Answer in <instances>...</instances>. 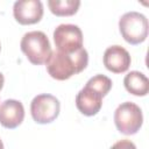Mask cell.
<instances>
[{
  "label": "cell",
  "instance_id": "obj_3",
  "mask_svg": "<svg viewBox=\"0 0 149 149\" xmlns=\"http://www.w3.org/2000/svg\"><path fill=\"white\" fill-rule=\"evenodd\" d=\"M148 20L139 12L125 13L119 20V29L126 42L129 44H140L148 36Z\"/></svg>",
  "mask_w": 149,
  "mask_h": 149
},
{
  "label": "cell",
  "instance_id": "obj_7",
  "mask_svg": "<svg viewBox=\"0 0 149 149\" xmlns=\"http://www.w3.org/2000/svg\"><path fill=\"white\" fill-rule=\"evenodd\" d=\"M14 19L20 24H34L43 16V3L40 0H19L13 6Z\"/></svg>",
  "mask_w": 149,
  "mask_h": 149
},
{
  "label": "cell",
  "instance_id": "obj_8",
  "mask_svg": "<svg viewBox=\"0 0 149 149\" xmlns=\"http://www.w3.org/2000/svg\"><path fill=\"white\" fill-rule=\"evenodd\" d=\"M104 65L113 73H122L129 69L132 58L129 52L121 45L108 47L104 52Z\"/></svg>",
  "mask_w": 149,
  "mask_h": 149
},
{
  "label": "cell",
  "instance_id": "obj_13",
  "mask_svg": "<svg viewBox=\"0 0 149 149\" xmlns=\"http://www.w3.org/2000/svg\"><path fill=\"white\" fill-rule=\"evenodd\" d=\"M85 86L95 90V91L99 92L102 97H105V95L109 92V90L112 88V80H111L107 76L97 74V76L90 78Z\"/></svg>",
  "mask_w": 149,
  "mask_h": 149
},
{
  "label": "cell",
  "instance_id": "obj_14",
  "mask_svg": "<svg viewBox=\"0 0 149 149\" xmlns=\"http://www.w3.org/2000/svg\"><path fill=\"white\" fill-rule=\"evenodd\" d=\"M111 149H136V146L130 140H120L115 142Z\"/></svg>",
  "mask_w": 149,
  "mask_h": 149
},
{
  "label": "cell",
  "instance_id": "obj_15",
  "mask_svg": "<svg viewBox=\"0 0 149 149\" xmlns=\"http://www.w3.org/2000/svg\"><path fill=\"white\" fill-rule=\"evenodd\" d=\"M3 83H5V78H3V74L0 72V91L3 87Z\"/></svg>",
  "mask_w": 149,
  "mask_h": 149
},
{
  "label": "cell",
  "instance_id": "obj_17",
  "mask_svg": "<svg viewBox=\"0 0 149 149\" xmlns=\"http://www.w3.org/2000/svg\"><path fill=\"white\" fill-rule=\"evenodd\" d=\"M0 49H1V45H0Z\"/></svg>",
  "mask_w": 149,
  "mask_h": 149
},
{
  "label": "cell",
  "instance_id": "obj_5",
  "mask_svg": "<svg viewBox=\"0 0 149 149\" xmlns=\"http://www.w3.org/2000/svg\"><path fill=\"white\" fill-rule=\"evenodd\" d=\"M61 104L58 99L51 94H38L30 104V113L35 122L40 125L50 123L59 114Z\"/></svg>",
  "mask_w": 149,
  "mask_h": 149
},
{
  "label": "cell",
  "instance_id": "obj_16",
  "mask_svg": "<svg viewBox=\"0 0 149 149\" xmlns=\"http://www.w3.org/2000/svg\"><path fill=\"white\" fill-rule=\"evenodd\" d=\"M0 149H3V143L1 141V139H0Z\"/></svg>",
  "mask_w": 149,
  "mask_h": 149
},
{
  "label": "cell",
  "instance_id": "obj_6",
  "mask_svg": "<svg viewBox=\"0 0 149 149\" xmlns=\"http://www.w3.org/2000/svg\"><path fill=\"white\" fill-rule=\"evenodd\" d=\"M54 41L56 50L72 54L83 48V33L76 24L63 23L54 30Z\"/></svg>",
  "mask_w": 149,
  "mask_h": 149
},
{
  "label": "cell",
  "instance_id": "obj_11",
  "mask_svg": "<svg viewBox=\"0 0 149 149\" xmlns=\"http://www.w3.org/2000/svg\"><path fill=\"white\" fill-rule=\"evenodd\" d=\"M126 90L137 97H144L149 92V80L140 71H130L123 79Z\"/></svg>",
  "mask_w": 149,
  "mask_h": 149
},
{
  "label": "cell",
  "instance_id": "obj_9",
  "mask_svg": "<svg viewBox=\"0 0 149 149\" xmlns=\"http://www.w3.org/2000/svg\"><path fill=\"white\" fill-rule=\"evenodd\" d=\"M24 119V107L15 99H7L0 104V125L8 129H14Z\"/></svg>",
  "mask_w": 149,
  "mask_h": 149
},
{
  "label": "cell",
  "instance_id": "obj_2",
  "mask_svg": "<svg viewBox=\"0 0 149 149\" xmlns=\"http://www.w3.org/2000/svg\"><path fill=\"white\" fill-rule=\"evenodd\" d=\"M22 52L34 65L45 64L51 55V45L49 38L43 31L33 30L23 35L20 42Z\"/></svg>",
  "mask_w": 149,
  "mask_h": 149
},
{
  "label": "cell",
  "instance_id": "obj_4",
  "mask_svg": "<svg viewBox=\"0 0 149 149\" xmlns=\"http://www.w3.org/2000/svg\"><path fill=\"white\" fill-rule=\"evenodd\" d=\"M114 123L116 129L125 135L136 134L143 123L141 108L130 101L122 102L114 112Z\"/></svg>",
  "mask_w": 149,
  "mask_h": 149
},
{
  "label": "cell",
  "instance_id": "obj_12",
  "mask_svg": "<svg viewBox=\"0 0 149 149\" xmlns=\"http://www.w3.org/2000/svg\"><path fill=\"white\" fill-rule=\"evenodd\" d=\"M49 9L56 16H71L77 13L80 1L79 0H49Z\"/></svg>",
  "mask_w": 149,
  "mask_h": 149
},
{
  "label": "cell",
  "instance_id": "obj_10",
  "mask_svg": "<svg viewBox=\"0 0 149 149\" xmlns=\"http://www.w3.org/2000/svg\"><path fill=\"white\" fill-rule=\"evenodd\" d=\"M102 98L104 97L99 92L85 86L77 93L76 106L81 114L86 116H93L100 111L102 106Z\"/></svg>",
  "mask_w": 149,
  "mask_h": 149
},
{
  "label": "cell",
  "instance_id": "obj_1",
  "mask_svg": "<svg viewBox=\"0 0 149 149\" xmlns=\"http://www.w3.org/2000/svg\"><path fill=\"white\" fill-rule=\"evenodd\" d=\"M88 63V55L84 48L72 52L65 54L58 50L51 51L48 59L47 71L56 80H66L73 74L81 72Z\"/></svg>",
  "mask_w": 149,
  "mask_h": 149
}]
</instances>
